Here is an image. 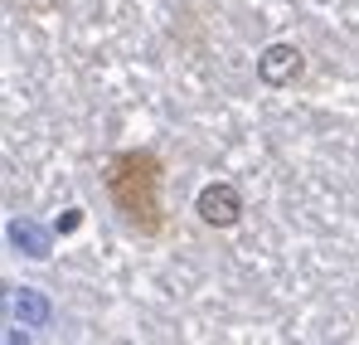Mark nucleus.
<instances>
[{"instance_id":"2","label":"nucleus","mask_w":359,"mask_h":345,"mask_svg":"<svg viewBox=\"0 0 359 345\" xmlns=\"http://www.w3.org/2000/svg\"><path fill=\"white\" fill-rule=\"evenodd\" d=\"M194 214H199L209 229H233V224L243 219V195H238V185H229V180L204 185V190L194 195Z\"/></svg>"},{"instance_id":"3","label":"nucleus","mask_w":359,"mask_h":345,"mask_svg":"<svg viewBox=\"0 0 359 345\" xmlns=\"http://www.w3.org/2000/svg\"><path fill=\"white\" fill-rule=\"evenodd\" d=\"M257 78L272 88H287L292 78H301V49L297 44H267L257 58Z\"/></svg>"},{"instance_id":"1","label":"nucleus","mask_w":359,"mask_h":345,"mask_svg":"<svg viewBox=\"0 0 359 345\" xmlns=\"http://www.w3.org/2000/svg\"><path fill=\"white\" fill-rule=\"evenodd\" d=\"M102 190L107 204L117 209L121 229L136 238H161L170 214H165V161L151 146H126L102 166Z\"/></svg>"}]
</instances>
